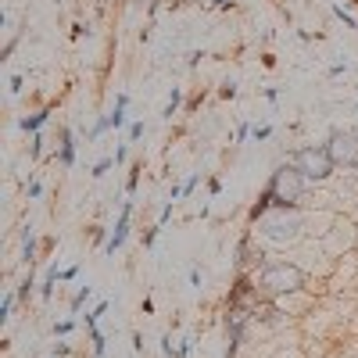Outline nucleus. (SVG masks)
<instances>
[{
    "instance_id": "6",
    "label": "nucleus",
    "mask_w": 358,
    "mask_h": 358,
    "mask_svg": "<svg viewBox=\"0 0 358 358\" xmlns=\"http://www.w3.org/2000/svg\"><path fill=\"white\" fill-rule=\"evenodd\" d=\"M262 265H265V255H262V248L251 241V236H244V241H241V248H236V268H241V273H248V276H255Z\"/></svg>"
},
{
    "instance_id": "24",
    "label": "nucleus",
    "mask_w": 358,
    "mask_h": 358,
    "mask_svg": "<svg viewBox=\"0 0 358 358\" xmlns=\"http://www.w3.org/2000/svg\"><path fill=\"white\" fill-rule=\"evenodd\" d=\"M215 4H219V8H222V4H226V0H215Z\"/></svg>"
},
{
    "instance_id": "8",
    "label": "nucleus",
    "mask_w": 358,
    "mask_h": 358,
    "mask_svg": "<svg viewBox=\"0 0 358 358\" xmlns=\"http://www.w3.org/2000/svg\"><path fill=\"white\" fill-rule=\"evenodd\" d=\"M126 104H129V97H126V94H118V101H115V111L108 115L111 129H122V126H126Z\"/></svg>"
},
{
    "instance_id": "5",
    "label": "nucleus",
    "mask_w": 358,
    "mask_h": 358,
    "mask_svg": "<svg viewBox=\"0 0 358 358\" xmlns=\"http://www.w3.org/2000/svg\"><path fill=\"white\" fill-rule=\"evenodd\" d=\"M322 147H326V155L334 158L337 169H358V136H355V133L334 129L330 140H326Z\"/></svg>"
},
{
    "instance_id": "22",
    "label": "nucleus",
    "mask_w": 358,
    "mask_h": 358,
    "mask_svg": "<svg viewBox=\"0 0 358 358\" xmlns=\"http://www.w3.org/2000/svg\"><path fill=\"white\" fill-rule=\"evenodd\" d=\"M90 236H94V244H104V229H101V226L90 229Z\"/></svg>"
},
{
    "instance_id": "14",
    "label": "nucleus",
    "mask_w": 358,
    "mask_h": 358,
    "mask_svg": "<svg viewBox=\"0 0 358 358\" xmlns=\"http://www.w3.org/2000/svg\"><path fill=\"white\" fill-rule=\"evenodd\" d=\"M90 294H94V287H83V290L72 297V312H79V308L86 305V297H90Z\"/></svg>"
},
{
    "instance_id": "19",
    "label": "nucleus",
    "mask_w": 358,
    "mask_h": 358,
    "mask_svg": "<svg viewBox=\"0 0 358 358\" xmlns=\"http://www.w3.org/2000/svg\"><path fill=\"white\" fill-rule=\"evenodd\" d=\"M69 330H72V319H65V322H57V326H54V334H57V337H65Z\"/></svg>"
},
{
    "instance_id": "7",
    "label": "nucleus",
    "mask_w": 358,
    "mask_h": 358,
    "mask_svg": "<svg viewBox=\"0 0 358 358\" xmlns=\"http://www.w3.org/2000/svg\"><path fill=\"white\" fill-rule=\"evenodd\" d=\"M129 212H133V204H122V215H118V226L111 229V241L104 244V251H108V255H115L118 248L126 244V233H129Z\"/></svg>"
},
{
    "instance_id": "10",
    "label": "nucleus",
    "mask_w": 358,
    "mask_h": 358,
    "mask_svg": "<svg viewBox=\"0 0 358 358\" xmlns=\"http://www.w3.org/2000/svg\"><path fill=\"white\" fill-rule=\"evenodd\" d=\"M22 258L33 265V258H36V236H33V229H25V236H22Z\"/></svg>"
},
{
    "instance_id": "11",
    "label": "nucleus",
    "mask_w": 358,
    "mask_h": 358,
    "mask_svg": "<svg viewBox=\"0 0 358 358\" xmlns=\"http://www.w3.org/2000/svg\"><path fill=\"white\" fill-rule=\"evenodd\" d=\"M47 115H50V111H36V115H29V118H22V129H25V133H29V129L36 133V129H40V126L47 122Z\"/></svg>"
},
{
    "instance_id": "12",
    "label": "nucleus",
    "mask_w": 358,
    "mask_h": 358,
    "mask_svg": "<svg viewBox=\"0 0 358 358\" xmlns=\"http://www.w3.org/2000/svg\"><path fill=\"white\" fill-rule=\"evenodd\" d=\"M15 301H18V294H4V301H0V322H8L11 319V308H15Z\"/></svg>"
},
{
    "instance_id": "9",
    "label": "nucleus",
    "mask_w": 358,
    "mask_h": 358,
    "mask_svg": "<svg viewBox=\"0 0 358 358\" xmlns=\"http://www.w3.org/2000/svg\"><path fill=\"white\" fill-rule=\"evenodd\" d=\"M57 158H62V165H65V169H72V165H76V143H72V133H69V129L62 133V155H57Z\"/></svg>"
},
{
    "instance_id": "23",
    "label": "nucleus",
    "mask_w": 358,
    "mask_h": 358,
    "mask_svg": "<svg viewBox=\"0 0 358 358\" xmlns=\"http://www.w3.org/2000/svg\"><path fill=\"white\" fill-rule=\"evenodd\" d=\"M126 158H129V147L122 143V147H118V151H115V162H126Z\"/></svg>"
},
{
    "instance_id": "13",
    "label": "nucleus",
    "mask_w": 358,
    "mask_h": 358,
    "mask_svg": "<svg viewBox=\"0 0 358 358\" xmlns=\"http://www.w3.org/2000/svg\"><path fill=\"white\" fill-rule=\"evenodd\" d=\"M104 312H108V301H101V305H97L94 312H90V315H86V326H90V330H94V326L101 322V315H104Z\"/></svg>"
},
{
    "instance_id": "20",
    "label": "nucleus",
    "mask_w": 358,
    "mask_h": 358,
    "mask_svg": "<svg viewBox=\"0 0 358 358\" xmlns=\"http://www.w3.org/2000/svg\"><path fill=\"white\" fill-rule=\"evenodd\" d=\"M140 136H143V122H133L129 126V140H140Z\"/></svg>"
},
{
    "instance_id": "18",
    "label": "nucleus",
    "mask_w": 358,
    "mask_h": 358,
    "mask_svg": "<svg viewBox=\"0 0 358 358\" xmlns=\"http://www.w3.org/2000/svg\"><path fill=\"white\" fill-rule=\"evenodd\" d=\"M179 108V90H172V97H169V104H165V115H172Z\"/></svg>"
},
{
    "instance_id": "16",
    "label": "nucleus",
    "mask_w": 358,
    "mask_h": 358,
    "mask_svg": "<svg viewBox=\"0 0 358 358\" xmlns=\"http://www.w3.org/2000/svg\"><path fill=\"white\" fill-rule=\"evenodd\" d=\"M29 294H33V273H29V276L22 280V287H18V301H25Z\"/></svg>"
},
{
    "instance_id": "1",
    "label": "nucleus",
    "mask_w": 358,
    "mask_h": 358,
    "mask_svg": "<svg viewBox=\"0 0 358 358\" xmlns=\"http://www.w3.org/2000/svg\"><path fill=\"white\" fill-rule=\"evenodd\" d=\"M308 276L305 268H297L294 262H265L258 273H255V287L268 297H283V294H297L305 290Z\"/></svg>"
},
{
    "instance_id": "3",
    "label": "nucleus",
    "mask_w": 358,
    "mask_h": 358,
    "mask_svg": "<svg viewBox=\"0 0 358 358\" xmlns=\"http://www.w3.org/2000/svg\"><path fill=\"white\" fill-rule=\"evenodd\" d=\"M290 165L301 172L308 183H326L334 172H337V165H334V158L326 155V147H301V151H294L290 155Z\"/></svg>"
},
{
    "instance_id": "2",
    "label": "nucleus",
    "mask_w": 358,
    "mask_h": 358,
    "mask_svg": "<svg viewBox=\"0 0 358 358\" xmlns=\"http://www.w3.org/2000/svg\"><path fill=\"white\" fill-rule=\"evenodd\" d=\"M265 190L273 194V204L276 208H297V204H301V197H305V190H308V179L287 162V165H280L273 172V179H268Z\"/></svg>"
},
{
    "instance_id": "21",
    "label": "nucleus",
    "mask_w": 358,
    "mask_h": 358,
    "mask_svg": "<svg viewBox=\"0 0 358 358\" xmlns=\"http://www.w3.org/2000/svg\"><path fill=\"white\" fill-rule=\"evenodd\" d=\"M268 136H273V129H268V126H258L255 129V140H268Z\"/></svg>"
},
{
    "instance_id": "15",
    "label": "nucleus",
    "mask_w": 358,
    "mask_h": 358,
    "mask_svg": "<svg viewBox=\"0 0 358 358\" xmlns=\"http://www.w3.org/2000/svg\"><path fill=\"white\" fill-rule=\"evenodd\" d=\"M90 341H94V355H104V334L97 330V326L90 330Z\"/></svg>"
},
{
    "instance_id": "4",
    "label": "nucleus",
    "mask_w": 358,
    "mask_h": 358,
    "mask_svg": "<svg viewBox=\"0 0 358 358\" xmlns=\"http://www.w3.org/2000/svg\"><path fill=\"white\" fill-rule=\"evenodd\" d=\"M262 233L273 244H294L301 236V219H297V208H273L262 219Z\"/></svg>"
},
{
    "instance_id": "17",
    "label": "nucleus",
    "mask_w": 358,
    "mask_h": 358,
    "mask_svg": "<svg viewBox=\"0 0 358 358\" xmlns=\"http://www.w3.org/2000/svg\"><path fill=\"white\" fill-rule=\"evenodd\" d=\"M111 165H115V158H104V162H97V165H94V176H104Z\"/></svg>"
}]
</instances>
